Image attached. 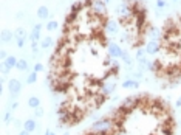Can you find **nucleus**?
I'll list each match as a JSON object with an SVG mask.
<instances>
[{
    "mask_svg": "<svg viewBox=\"0 0 181 135\" xmlns=\"http://www.w3.org/2000/svg\"><path fill=\"white\" fill-rule=\"evenodd\" d=\"M107 53H109V56L116 59V58H121V55H122V48L119 47V44L116 42H110L109 45H107Z\"/></svg>",
    "mask_w": 181,
    "mask_h": 135,
    "instance_id": "1",
    "label": "nucleus"
},
{
    "mask_svg": "<svg viewBox=\"0 0 181 135\" xmlns=\"http://www.w3.org/2000/svg\"><path fill=\"white\" fill-rule=\"evenodd\" d=\"M121 59H122V62L127 65V67H130L133 64V59L130 56V53L127 51V50H122V55H121Z\"/></svg>",
    "mask_w": 181,
    "mask_h": 135,
    "instance_id": "8",
    "label": "nucleus"
},
{
    "mask_svg": "<svg viewBox=\"0 0 181 135\" xmlns=\"http://www.w3.org/2000/svg\"><path fill=\"white\" fill-rule=\"evenodd\" d=\"M12 37H16V34H14V33H11L9 30H3V31H2V44L11 42Z\"/></svg>",
    "mask_w": 181,
    "mask_h": 135,
    "instance_id": "7",
    "label": "nucleus"
},
{
    "mask_svg": "<svg viewBox=\"0 0 181 135\" xmlns=\"http://www.w3.org/2000/svg\"><path fill=\"white\" fill-rule=\"evenodd\" d=\"M30 39H31V42H39V40H42V39H40V31L33 30L31 34H30Z\"/></svg>",
    "mask_w": 181,
    "mask_h": 135,
    "instance_id": "14",
    "label": "nucleus"
},
{
    "mask_svg": "<svg viewBox=\"0 0 181 135\" xmlns=\"http://www.w3.org/2000/svg\"><path fill=\"white\" fill-rule=\"evenodd\" d=\"M17 58L16 56H8V58H6L5 61H3V62L6 64V65H8L9 67V69H16V65H17Z\"/></svg>",
    "mask_w": 181,
    "mask_h": 135,
    "instance_id": "10",
    "label": "nucleus"
},
{
    "mask_svg": "<svg viewBox=\"0 0 181 135\" xmlns=\"http://www.w3.org/2000/svg\"><path fill=\"white\" fill-rule=\"evenodd\" d=\"M28 106L31 107V109H37V107H40V99L37 96H30L28 98Z\"/></svg>",
    "mask_w": 181,
    "mask_h": 135,
    "instance_id": "11",
    "label": "nucleus"
},
{
    "mask_svg": "<svg viewBox=\"0 0 181 135\" xmlns=\"http://www.w3.org/2000/svg\"><path fill=\"white\" fill-rule=\"evenodd\" d=\"M51 45H53V39L51 37H43L42 40H40V48H42V50L50 48Z\"/></svg>",
    "mask_w": 181,
    "mask_h": 135,
    "instance_id": "13",
    "label": "nucleus"
},
{
    "mask_svg": "<svg viewBox=\"0 0 181 135\" xmlns=\"http://www.w3.org/2000/svg\"><path fill=\"white\" fill-rule=\"evenodd\" d=\"M36 127H37V124H36V121L33 120V118H28L23 123V129L25 131H28L30 134H33V132H36Z\"/></svg>",
    "mask_w": 181,
    "mask_h": 135,
    "instance_id": "5",
    "label": "nucleus"
},
{
    "mask_svg": "<svg viewBox=\"0 0 181 135\" xmlns=\"http://www.w3.org/2000/svg\"><path fill=\"white\" fill-rule=\"evenodd\" d=\"M59 28V23L56 22V20H50L48 23H46V30L48 31H56Z\"/></svg>",
    "mask_w": 181,
    "mask_h": 135,
    "instance_id": "15",
    "label": "nucleus"
},
{
    "mask_svg": "<svg viewBox=\"0 0 181 135\" xmlns=\"http://www.w3.org/2000/svg\"><path fill=\"white\" fill-rule=\"evenodd\" d=\"M14 126H16V127H20V126H22V121H20V120H16V121H14Z\"/></svg>",
    "mask_w": 181,
    "mask_h": 135,
    "instance_id": "27",
    "label": "nucleus"
},
{
    "mask_svg": "<svg viewBox=\"0 0 181 135\" xmlns=\"http://www.w3.org/2000/svg\"><path fill=\"white\" fill-rule=\"evenodd\" d=\"M17 107H19V103H17V101H14V103L11 104V110H16Z\"/></svg>",
    "mask_w": 181,
    "mask_h": 135,
    "instance_id": "25",
    "label": "nucleus"
},
{
    "mask_svg": "<svg viewBox=\"0 0 181 135\" xmlns=\"http://www.w3.org/2000/svg\"><path fill=\"white\" fill-rule=\"evenodd\" d=\"M16 69H17L19 72H26V70H28V62H26L25 59H19Z\"/></svg>",
    "mask_w": 181,
    "mask_h": 135,
    "instance_id": "12",
    "label": "nucleus"
},
{
    "mask_svg": "<svg viewBox=\"0 0 181 135\" xmlns=\"http://www.w3.org/2000/svg\"><path fill=\"white\" fill-rule=\"evenodd\" d=\"M144 50H146L147 55L153 56V55H158V53H159V50H161V45H159L158 40H149V42L146 44Z\"/></svg>",
    "mask_w": 181,
    "mask_h": 135,
    "instance_id": "2",
    "label": "nucleus"
},
{
    "mask_svg": "<svg viewBox=\"0 0 181 135\" xmlns=\"http://www.w3.org/2000/svg\"><path fill=\"white\" fill-rule=\"evenodd\" d=\"M48 16H50L48 6H39V9H37V17H39V19H48Z\"/></svg>",
    "mask_w": 181,
    "mask_h": 135,
    "instance_id": "9",
    "label": "nucleus"
},
{
    "mask_svg": "<svg viewBox=\"0 0 181 135\" xmlns=\"http://www.w3.org/2000/svg\"><path fill=\"white\" fill-rule=\"evenodd\" d=\"M0 58H2V61H5L6 58H8V55H6V51H5V50L0 51Z\"/></svg>",
    "mask_w": 181,
    "mask_h": 135,
    "instance_id": "24",
    "label": "nucleus"
},
{
    "mask_svg": "<svg viewBox=\"0 0 181 135\" xmlns=\"http://www.w3.org/2000/svg\"><path fill=\"white\" fill-rule=\"evenodd\" d=\"M12 120H14V118H12V113H11V112H6L5 115H3V123H5V124H9Z\"/></svg>",
    "mask_w": 181,
    "mask_h": 135,
    "instance_id": "17",
    "label": "nucleus"
},
{
    "mask_svg": "<svg viewBox=\"0 0 181 135\" xmlns=\"http://www.w3.org/2000/svg\"><path fill=\"white\" fill-rule=\"evenodd\" d=\"M64 135H70V134H68V132H65V134H64Z\"/></svg>",
    "mask_w": 181,
    "mask_h": 135,
    "instance_id": "32",
    "label": "nucleus"
},
{
    "mask_svg": "<svg viewBox=\"0 0 181 135\" xmlns=\"http://www.w3.org/2000/svg\"><path fill=\"white\" fill-rule=\"evenodd\" d=\"M43 135H50V131H46V132H45Z\"/></svg>",
    "mask_w": 181,
    "mask_h": 135,
    "instance_id": "30",
    "label": "nucleus"
},
{
    "mask_svg": "<svg viewBox=\"0 0 181 135\" xmlns=\"http://www.w3.org/2000/svg\"><path fill=\"white\" fill-rule=\"evenodd\" d=\"M34 117L36 118H42L43 117V109H42V107H37V109H34Z\"/></svg>",
    "mask_w": 181,
    "mask_h": 135,
    "instance_id": "20",
    "label": "nucleus"
},
{
    "mask_svg": "<svg viewBox=\"0 0 181 135\" xmlns=\"http://www.w3.org/2000/svg\"><path fill=\"white\" fill-rule=\"evenodd\" d=\"M19 135H31V134H30L28 131H25V129H23V131H20V132H19Z\"/></svg>",
    "mask_w": 181,
    "mask_h": 135,
    "instance_id": "28",
    "label": "nucleus"
},
{
    "mask_svg": "<svg viewBox=\"0 0 181 135\" xmlns=\"http://www.w3.org/2000/svg\"><path fill=\"white\" fill-rule=\"evenodd\" d=\"M16 40H17V47H19V48H23L26 39H23V37H16Z\"/></svg>",
    "mask_w": 181,
    "mask_h": 135,
    "instance_id": "22",
    "label": "nucleus"
},
{
    "mask_svg": "<svg viewBox=\"0 0 181 135\" xmlns=\"http://www.w3.org/2000/svg\"><path fill=\"white\" fill-rule=\"evenodd\" d=\"M175 107H181V98L177 101V104H175Z\"/></svg>",
    "mask_w": 181,
    "mask_h": 135,
    "instance_id": "29",
    "label": "nucleus"
},
{
    "mask_svg": "<svg viewBox=\"0 0 181 135\" xmlns=\"http://www.w3.org/2000/svg\"><path fill=\"white\" fill-rule=\"evenodd\" d=\"M119 23L116 19H109L107 20V25H105V33H109V34H116L119 31Z\"/></svg>",
    "mask_w": 181,
    "mask_h": 135,
    "instance_id": "3",
    "label": "nucleus"
},
{
    "mask_svg": "<svg viewBox=\"0 0 181 135\" xmlns=\"http://www.w3.org/2000/svg\"><path fill=\"white\" fill-rule=\"evenodd\" d=\"M16 37H23V39H26V31H25L23 28H17V30H16Z\"/></svg>",
    "mask_w": 181,
    "mask_h": 135,
    "instance_id": "18",
    "label": "nucleus"
},
{
    "mask_svg": "<svg viewBox=\"0 0 181 135\" xmlns=\"http://www.w3.org/2000/svg\"><path fill=\"white\" fill-rule=\"evenodd\" d=\"M36 81H37V73L36 72H31L30 75H28V78H26V82H28V84H34Z\"/></svg>",
    "mask_w": 181,
    "mask_h": 135,
    "instance_id": "16",
    "label": "nucleus"
},
{
    "mask_svg": "<svg viewBox=\"0 0 181 135\" xmlns=\"http://www.w3.org/2000/svg\"><path fill=\"white\" fill-rule=\"evenodd\" d=\"M138 87H139V82L136 79L129 78V79L122 81V89H138Z\"/></svg>",
    "mask_w": 181,
    "mask_h": 135,
    "instance_id": "6",
    "label": "nucleus"
},
{
    "mask_svg": "<svg viewBox=\"0 0 181 135\" xmlns=\"http://www.w3.org/2000/svg\"><path fill=\"white\" fill-rule=\"evenodd\" d=\"M9 70H11L9 67L6 65L5 62H2V75H3V76H6V75H8V73H9Z\"/></svg>",
    "mask_w": 181,
    "mask_h": 135,
    "instance_id": "21",
    "label": "nucleus"
},
{
    "mask_svg": "<svg viewBox=\"0 0 181 135\" xmlns=\"http://www.w3.org/2000/svg\"><path fill=\"white\" fill-rule=\"evenodd\" d=\"M8 89H9V93H20V90H22V82H20L19 79H9L8 81Z\"/></svg>",
    "mask_w": 181,
    "mask_h": 135,
    "instance_id": "4",
    "label": "nucleus"
},
{
    "mask_svg": "<svg viewBox=\"0 0 181 135\" xmlns=\"http://www.w3.org/2000/svg\"><path fill=\"white\" fill-rule=\"evenodd\" d=\"M156 6H158L159 9H163L164 6H166V2H164V0H156Z\"/></svg>",
    "mask_w": 181,
    "mask_h": 135,
    "instance_id": "23",
    "label": "nucleus"
},
{
    "mask_svg": "<svg viewBox=\"0 0 181 135\" xmlns=\"http://www.w3.org/2000/svg\"><path fill=\"white\" fill-rule=\"evenodd\" d=\"M33 30H36V31H40V30H42V23H36V25H34V28H33Z\"/></svg>",
    "mask_w": 181,
    "mask_h": 135,
    "instance_id": "26",
    "label": "nucleus"
},
{
    "mask_svg": "<svg viewBox=\"0 0 181 135\" xmlns=\"http://www.w3.org/2000/svg\"><path fill=\"white\" fill-rule=\"evenodd\" d=\"M50 135H56V134H54V132H50Z\"/></svg>",
    "mask_w": 181,
    "mask_h": 135,
    "instance_id": "31",
    "label": "nucleus"
},
{
    "mask_svg": "<svg viewBox=\"0 0 181 135\" xmlns=\"http://www.w3.org/2000/svg\"><path fill=\"white\" fill-rule=\"evenodd\" d=\"M45 69H43V64H40V62H37V64H34V67H33V72H36V73H39V72H43Z\"/></svg>",
    "mask_w": 181,
    "mask_h": 135,
    "instance_id": "19",
    "label": "nucleus"
}]
</instances>
